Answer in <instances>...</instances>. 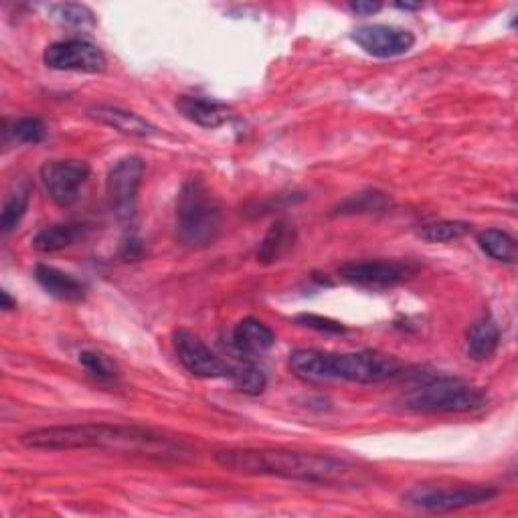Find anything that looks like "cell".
Wrapping results in <instances>:
<instances>
[{"label":"cell","mask_w":518,"mask_h":518,"mask_svg":"<svg viewBox=\"0 0 518 518\" xmlns=\"http://www.w3.org/2000/svg\"><path fill=\"white\" fill-rule=\"evenodd\" d=\"M175 349L183 367L201 379H229L231 365L219 359L207 344L191 330L175 332Z\"/></svg>","instance_id":"30bf717a"},{"label":"cell","mask_w":518,"mask_h":518,"mask_svg":"<svg viewBox=\"0 0 518 518\" xmlns=\"http://www.w3.org/2000/svg\"><path fill=\"white\" fill-rule=\"evenodd\" d=\"M395 7L401 11H419L421 9V5H411V3H397Z\"/></svg>","instance_id":"4dcf8cb0"},{"label":"cell","mask_w":518,"mask_h":518,"mask_svg":"<svg viewBox=\"0 0 518 518\" xmlns=\"http://www.w3.org/2000/svg\"><path fill=\"white\" fill-rule=\"evenodd\" d=\"M27 448L35 450H114L144 454L158 460H179L185 446L158 431L136 425L81 423L39 427L21 438Z\"/></svg>","instance_id":"6da1fadb"},{"label":"cell","mask_w":518,"mask_h":518,"mask_svg":"<svg viewBox=\"0 0 518 518\" xmlns=\"http://www.w3.org/2000/svg\"><path fill=\"white\" fill-rule=\"evenodd\" d=\"M472 231V225L466 221H436L423 225L417 235L427 243H446L466 237Z\"/></svg>","instance_id":"603a6c76"},{"label":"cell","mask_w":518,"mask_h":518,"mask_svg":"<svg viewBox=\"0 0 518 518\" xmlns=\"http://www.w3.org/2000/svg\"><path fill=\"white\" fill-rule=\"evenodd\" d=\"M79 365L98 381H114L120 375L118 365L108 355L96 351L79 353Z\"/></svg>","instance_id":"484cf974"},{"label":"cell","mask_w":518,"mask_h":518,"mask_svg":"<svg viewBox=\"0 0 518 518\" xmlns=\"http://www.w3.org/2000/svg\"><path fill=\"white\" fill-rule=\"evenodd\" d=\"M231 342L241 355H262L276 344V332L257 318H243L231 334Z\"/></svg>","instance_id":"5bb4252c"},{"label":"cell","mask_w":518,"mask_h":518,"mask_svg":"<svg viewBox=\"0 0 518 518\" xmlns=\"http://www.w3.org/2000/svg\"><path fill=\"white\" fill-rule=\"evenodd\" d=\"M353 41L371 57L393 59L413 49L415 37L407 29L391 25H367L353 33Z\"/></svg>","instance_id":"7c38bea8"},{"label":"cell","mask_w":518,"mask_h":518,"mask_svg":"<svg viewBox=\"0 0 518 518\" xmlns=\"http://www.w3.org/2000/svg\"><path fill=\"white\" fill-rule=\"evenodd\" d=\"M49 15L61 23V25H69V27H94L96 25V15L85 7V5H77V3H61V5H51Z\"/></svg>","instance_id":"d4e9b609"},{"label":"cell","mask_w":518,"mask_h":518,"mask_svg":"<svg viewBox=\"0 0 518 518\" xmlns=\"http://www.w3.org/2000/svg\"><path fill=\"white\" fill-rule=\"evenodd\" d=\"M90 164L83 160H49L41 166V181L49 197L59 207H71L79 191L90 179Z\"/></svg>","instance_id":"ba28073f"},{"label":"cell","mask_w":518,"mask_h":518,"mask_svg":"<svg viewBox=\"0 0 518 518\" xmlns=\"http://www.w3.org/2000/svg\"><path fill=\"white\" fill-rule=\"evenodd\" d=\"M144 175L146 162L140 156H124L110 168L106 179V197L110 211L118 221L134 219Z\"/></svg>","instance_id":"52a82bcc"},{"label":"cell","mask_w":518,"mask_h":518,"mask_svg":"<svg viewBox=\"0 0 518 518\" xmlns=\"http://www.w3.org/2000/svg\"><path fill=\"white\" fill-rule=\"evenodd\" d=\"M177 110L193 124L203 128H219L231 120V108L199 96H183L177 102Z\"/></svg>","instance_id":"9a60e30c"},{"label":"cell","mask_w":518,"mask_h":518,"mask_svg":"<svg viewBox=\"0 0 518 518\" xmlns=\"http://www.w3.org/2000/svg\"><path fill=\"white\" fill-rule=\"evenodd\" d=\"M296 322L310 328V330L324 332V334H344V332H347V328H344L340 322L324 318V316H316V314H300L296 318Z\"/></svg>","instance_id":"83f0119b"},{"label":"cell","mask_w":518,"mask_h":518,"mask_svg":"<svg viewBox=\"0 0 518 518\" xmlns=\"http://www.w3.org/2000/svg\"><path fill=\"white\" fill-rule=\"evenodd\" d=\"M88 118L100 126L114 128L116 132L134 136V138H152V136L160 134V130L154 124H150L142 116H138L134 112H126L122 108L96 106V108L88 110Z\"/></svg>","instance_id":"4fadbf2b"},{"label":"cell","mask_w":518,"mask_h":518,"mask_svg":"<svg viewBox=\"0 0 518 518\" xmlns=\"http://www.w3.org/2000/svg\"><path fill=\"white\" fill-rule=\"evenodd\" d=\"M215 462L235 474L284 478L306 484H344L353 468L338 458L280 448H231L215 454Z\"/></svg>","instance_id":"7a4b0ae2"},{"label":"cell","mask_w":518,"mask_h":518,"mask_svg":"<svg viewBox=\"0 0 518 518\" xmlns=\"http://www.w3.org/2000/svg\"><path fill=\"white\" fill-rule=\"evenodd\" d=\"M29 199H31V189L27 183H15V187L9 191L3 203V213H0V231L3 235H9L19 227L23 221L27 209H29Z\"/></svg>","instance_id":"44dd1931"},{"label":"cell","mask_w":518,"mask_h":518,"mask_svg":"<svg viewBox=\"0 0 518 518\" xmlns=\"http://www.w3.org/2000/svg\"><path fill=\"white\" fill-rule=\"evenodd\" d=\"M90 227L83 223H59L41 229L33 239V249L39 253H55L67 249L88 237Z\"/></svg>","instance_id":"e0dca14e"},{"label":"cell","mask_w":518,"mask_h":518,"mask_svg":"<svg viewBox=\"0 0 518 518\" xmlns=\"http://www.w3.org/2000/svg\"><path fill=\"white\" fill-rule=\"evenodd\" d=\"M35 278H37L39 286L57 300L81 302L83 296H85V288L79 280H75L73 276H69V274H65V272H61L53 266L39 264L35 268Z\"/></svg>","instance_id":"ac0fdd59"},{"label":"cell","mask_w":518,"mask_h":518,"mask_svg":"<svg viewBox=\"0 0 518 518\" xmlns=\"http://www.w3.org/2000/svg\"><path fill=\"white\" fill-rule=\"evenodd\" d=\"M296 239H298V231H296L294 223L288 219H278L268 229L262 243H259L257 262L264 266H272V264L280 262L282 257H286L292 251V247L296 245Z\"/></svg>","instance_id":"2e32d148"},{"label":"cell","mask_w":518,"mask_h":518,"mask_svg":"<svg viewBox=\"0 0 518 518\" xmlns=\"http://www.w3.org/2000/svg\"><path fill=\"white\" fill-rule=\"evenodd\" d=\"M391 207V199L381 191H363L336 207V215H357V213H381Z\"/></svg>","instance_id":"7402d4cb"},{"label":"cell","mask_w":518,"mask_h":518,"mask_svg":"<svg viewBox=\"0 0 518 518\" xmlns=\"http://www.w3.org/2000/svg\"><path fill=\"white\" fill-rule=\"evenodd\" d=\"M478 245L486 255L496 259V262L516 264L518 247H516V239L510 233L502 229H486L478 233Z\"/></svg>","instance_id":"ffe728a7"},{"label":"cell","mask_w":518,"mask_h":518,"mask_svg":"<svg viewBox=\"0 0 518 518\" xmlns=\"http://www.w3.org/2000/svg\"><path fill=\"white\" fill-rule=\"evenodd\" d=\"M290 369L304 381H351L375 385L401 373V363L379 351L324 353L316 349H298L290 355Z\"/></svg>","instance_id":"3957f363"},{"label":"cell","mask_w":518,"mask_h":518,"mask_svg":"<svg viewBox=\"0 0 518 518\" xmlns=\"http://www.w3.org/2000/svg\"><path fill=\"white\" fill-rule=\"evenodd\" d=\"M233 385L245 393V395H262L268 387L266 373L255 365H231V377Z\"/></svg>","instance_id":"cb8c5ba5"},{"label":"cell","mask_w":518,"mask_h":518,"mask_svg":"<svg viewBox=\"0 0 518 518\" xmlns=\"http://www.w3.org/2000/svg\"><path fill=\"white\" fill-rule=\"evenodd\" d=\"M486 395L458 379H431L401 399V407L411 413H468L482 409Z\"/></svg>","instance_id":"5b68a950"},{"label":"cell","mask_w":518,"mask_h":518,"mask_svg":"<svg viewBox=\"0 0 518 518\" xmlns=\"http://www.w3.org/2000/svg\"><path fill=\"white\" fill-rule=\"evenodd\" d=\"M340 278L367 290H387L411 278L413 270L399 262H353L338 270Z\"/></svg>","instance_id":"8fae6325"},{"label":"cell","mask_w":518,"mask_h":518,"mask_svg":"<svg viewBox=\"0 0 518 518\" xmlns=\"http://www.w3.org/2000/svg\"><path fill=\"white\" fill-rule=\"evenodd\" d=\"M349 9L359 17H371V15L379 13L383 7L379 3H367V0H359V3H351Z\"/></svg>","instance_id":"f1b7e54d"},{"label":"cell","mask_w":518,"mask_h":518,"mask_svg":"<svg viewBox=\"0 0 518 518\" xmlns=\"http://www.w3.org/2000/svg\"><path fill=\"white\" fill-rule=\"evenodd\" d=\"M9 134L21 144H41L47 138V126L41 118H21L13 122Z\"/></svg>","instance_id":"4316f807"},{"label":"cell","mask_w":518,"mask_h":518,"mask_svg":"<svg viewBox=\"0 0 518 518\" xmlns=\"http://www.w3.org/2000/svg\"><path fill=\"white\" fill-rule=\"evenodd\" d=\"M0 302H3V304H0V308H3L5 312H9V310L17 308V302H15V300L9 296V292H7V290L0 292Z\"/></svg>","instance_id":"f546056e"},{"label":"cell","mask_w":518,"mask_h":518,"mask_svg":"<svg viewBox=\"0 0 518 518\" xmlns=\"http://www.w3.org/2000/svg\"><path fill=\"white\" fill-rule=\"evenodd\" d=\"M498 344H500V328L490 316H484L468 332L466 353L472 361L484 363L490 357H494V353L498 351Z\"/></svg>","instance_id":"d6986e66"},{"label":"cell","mask_w":518,"mask_h":518,"mask_svg":"<svg viewBox=\"0 0 518 518\" xmlns=\"http://www.w3.org/2000/svg\"><path fill=\"white\" fill-rule=\"evenodd\" d=\"M221 229V205L201 179H189L177 199V237L187 247H207Z\"/></svg>","instance_id":"277c9868"},{"label":"cell","mask_w":518,"mask_h":518,"mask_svg":"<svg viewBox=\"0 0 518 518\" xmlns=\"http://www.w3.org/2000/svg\"><path fill=\"white\" fill-rule=\"evenodd\" d=\"M498 496V488L484 484H423L405 494V504L421 512H456L462 508L490 502Z\"/></svg>","instance_id":"8992f818"},{"label":"cell","mask_w":518,"mask_h":518,"mask_svg":"<svg viewBox=\"0 0 518 518\" xmlns=\"http://www.w3.org/2000/svg\"><path fill=\"white\" fill-rule=\"evenodd\" d=\"M47 67L57 71H79V73H104L108 59L100 47L83 39H65L49 45L43 53Z\"/></svg>","instance_id":"9c48e42d"}]
</instances>
